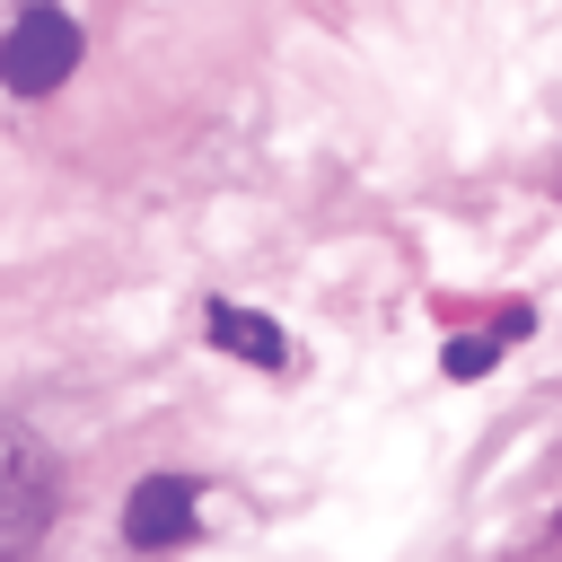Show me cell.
<instances>
[{"instance_id": "1", "label": "cell", "mask_w": 562, "mask_h": 562, "mask_svg": "<svg viewBox=\"0 0 562 562\" xmlns=\"http://www.w3.org/2000/svg\"><path fill=\"white\" fill-rule=\"evenodd\" d=\"M53 509H61V483H53L44 439L0 422V562H26L53 527Z\"/></svg>"}, {"instance_id": "3", "label": "cell", "mask_w": 562, "mask_h": 562, "mask_svg": "<svg viewBox=\"0 0 562 562\" xmlns=\"http://www.w3.org/2000/svg\"><path fill=\"white\" fill-rule=\"evenodd\" d=\"M193 527H202V483H184V474H140V483H132V501H123V544L167 553V544H184Z\"/></svg>"}, {"instance_id": "2", "label": "cell", "mask_w": 562, "mask_h": 562, "mask_svg": "<svg viewBox=\"0 0 562 562\" xmlns=\"http://www.w3.org/2000/svg\"><path fill=\"white\" fill-rule=\"evenodd\" d=\"M79 26L61 18V9H18V26L0 35V88H18V97H53L70 70H79Z\"/></svg>"}, {"instance_id": "5", "label": "cell", "mask_w": 562, "mask_h": 562, "mask_svg": "<svg viewBox=\"0 0 562 562\" xmlns=\"http://www.w3.org/2000/svg\"><path fill=\"white\" fill-rule=\"evenodd\" d=\"M492 360H501V342H492V334H465V342H448V378H483Z\"/></svg>"}, {"instance_id": "4", "label": "cell", "mask_w": 562, "mask_h": 562, "mask_svg": "<svg viewBox=\"0 0 562 562\" xmlns=\"http://www.w3.org/2000/svg\"><path fill=\"white\" fill-rule=\"evenodd\" d=\"M202 325H211V342H220V351H237V360H255V369H290V334H281L272 316H255V307H228V299H220Z\"/></svg>"}]
</instances>
